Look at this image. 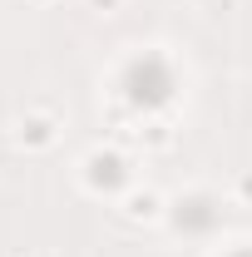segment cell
Here are the masks:
<instances>
[{
  "mask_svg": "<svg viewBox=\"0 0 252 257\" xmlns=\"http://www.w3.org/2000/svg\"><path fill=\"white\" fill-rule=\"evenodd\" d=\"M232 257H252V247H237V252H232Z\"/></svg>",
  "mask_w": 252,
  "mask_h": 257,
  "instance_id": "obj_3",
  "label": "cell"
},
{
  "mask_svg": "<svg viewBox=\"0 0 252 257\" xmlns=\"http://www.w3.org/2000/svg\"><path fill=\"white\" fill-rule=\"evenodd\" d=\"M178 227H193V232L213 227V208H208L203 198H193V203H178Z\"/></svg>",
  "mask_w": 252,
  "mask_h": 257,
  "instance_id": "obj_2",
  "label": "cell"
},
{
  "mask_svg": "<svg viewBox=\"0 0 252 257\" xmlns=\"http://www.w3.org/2000/svg\"><path fill=\"white\" fill-rule=\"evenodd\" d=\"M178 89V74H173V64L163 60V55H139V60H129L124 69V99L134 109H163L168 99Z\"/></svg>",
  "mask_w": 252,
  "mask_h": 257,
  "instance_id": "obj_1",
  "label": "cell"
}]
</instances>
